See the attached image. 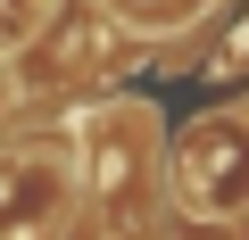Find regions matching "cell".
Masks as SVG:
<instances>
[{
	"instance_id": "1",
	"label": "cell",
	"mask_w": 249,
	"mask_h": 240,
	"mask_svg": "<svg viewBox=\"0 0 249 240\" xmlns=\"http://www.w3.org/2000/svg\"><path fill=\"white\" fill-rule=\"evenodd\" d=\"M175 199L208 224H232L249 215V116L216 108V116H191L183 141H175Z\"/></svg>"
},
{
	"instance_id": "2",
	"label": "cell",
	"mask_w": 249,
	"mask_h": 240,
	"mask_svg": "<svg viewBox=\"0 0 249 240\" xmlns=\"http://www.w3.org/2000/svg\"><path fill=\"white\" fill-rule=\"evenodd\" d=\"M67 158L50 149H9L0 158V240H50L67 215Z\"/></svg>"
},
{
	"instance_id": "3",
	"label": "cell",
	"mask_w": 249,
	"mask_h": 240,
	"mask_svg": "<svg viewBox=\"0 0 249 240\" xmlns=\"http://www.w3.org/2000/svg\"><path fill=\"white\" fill-rule=\"evenodd\" d=\"M142 174H150V108H100L83 125V182L124 207L142 199Z\"/></svg>"
}]
</instances>
